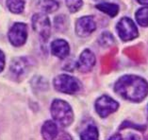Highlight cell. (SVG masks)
Returning a JSON list of instances; mask_svg holds the SVG:
<instances>
[{
    "mask_svg": "<svg viewBox=\"0 0 148 140\" xmlns=\"http://www.w3.org/2000/svg\"><path fill=\"white\" fill-rule=\"evenodd\" d=\"M114 91L123 99L140 102L147 96V82L136 75H125L115 82Z\"/></svg>",
    "mask_w": 148,
    "mask_h": 140,
    "instance_id": "cell-1",
    "label": "cell"
},
{
    "mask_svg": "<svg viewBox=\"0 0 148 140\" xmlns=\"http://www.w3.org/2000/svg\"><path fill=\"white\" fill-rule=\"evenodd\" d=\"M53 84L57 91L70 95L79 92L82 88V84L78 79L68 74H61L57 76L54 79Z\"/></svg>",
    "mask_w": 148,
    "mask_h": 140,
    "instance_id": "cell-3",
    "label": "cell"
},
{
    "mask_svg": "<svg viewBox=\"0 0 148 140\" xmlns=\"http://www.w3.org/2000/svg\"><path fill=\"white\" fill-rule=\"evenodd\" d=\"M119 108V103L110 97L104 95L96 99L95 111L101 117H107L110 114L116 112Z\"/></svg>",
    "mask_w": 148,
    "mask_h": 140,
    "instance_id": "cell-6",
    "label": "cell"
},
{
    "mask_svg": "<svg viewBox=\"0 0 148 140\" xmlns=\"http://www.w3.org/2000/svg\"><path fill=\"white\" fill-rule=\"evenodd\" d=\"M95 8L99 10L100 12L108 14L110 17L116 16L119 12V6L115 3H110V2H102L100 4L95 5Z\"/></svg>",
    "mask_w": 148,
    "mask_h": 140,
    "instance_id": "cell-14",
    "label": "cell"
},
{
    "mask_svg": "<svg viewBox=\"0 0 148 140\" xmlns=\"http://www.w3.org/2000/svg\"><path fill=\"white\" fill-rule=\"evenodd\" d=\"M99 42L100 45L103 46H110L113 44L114 38L110 32H104L101 34V36L99 37Z\"/></svg>",
    "mask_w": 148,
    "mask_h": 140,
    "instance_id": "cell-19",
    "label": "cell"
},
{
    "mask_svg": "<svg viewBox=\"0 0 148 140\" xmlns=\"http://www.w3.org/2000/svg\"><path fill=\"white\" fill-rule=\"evenodd\" d=\"M10 44L14 46H21L27 39V27L24 23H15L8 33Z\"/></svg>",
    "mask_w": 148,
    "mask_h": 140,
    "instance_id": "cell-7",
    "label": "cell"
},
{
    "mask_svg": "<svg viewBox=\"0 0 148 140\" xmlns=\"http://www.w3.org/2000/svg\"><path fill=\"white\" fill-rule=\"evenodd\" d=\"M65 3H66L68 10H69L72 13L77 12V10L81 9V7L83 5L82 0H65Z\"/></svg>",
    "mask_w": 148,
    "mask_h": 140,
    "instance_id": "cell-18",
    "label": "cell"
},
{
    "mask_svg": "<svg viewBox=\"0 0 148 140\" xmlns=\"http://www.w3.org/2000/svg\"><path fill=\"white\" fill-rule=\"evenodd\" d=\"M51 51L54 56L60 59H65L70 53V46L65 40L58 39L52 42Z\"/></svg>",
    "mask_w": 148,
    "mask_h": 140,
    "instance_id": "cell-11",
    "label": "cell"
},
{
    "mask_svg": "<svg viewBox=\"0 0 148 140\" xmlns=\"http://www.w3.org/2000/svg\"><path fill=\"white\" fill-rule=\"evenodd\" d=\"M137 1H138V3H140V4H142L143 6H146L148 0H137Z\"/></svg>",
    "mask_w": 148,
    "mask_h": 140,
    "instance_id": "cell-22",
    "label": "cell"
},
{
    "mask_svg": "<svg viewBox=\"0 0 148 140\" xmlns=\"http://www.w3.org/2000/svg\"><path fill=\"white\" fill-rule=\"evenodd\" d=\"M39 7L45 13H51L56 12L59 9L60 5L57 0H40Z\"/></svg>",
    "mask_w": 148,
    "mask_h": 140,
    "instance_id": "cell-15",
    "label": "cell"
},
{
    "mask_svg": "<svg viewBox=\"0 0 148 140\" xmlns=\"http://www.w3.org/2000/svg\"><path fill=\"white\" fill-rule=\"evenodd\" d=\"M95 30L96 24L92 15L80 17L75 23V32L79 37H87Z\"/></svg>",
    "mask_w": 148,
    "mask_h": 140,
    "instance_id": "cell-8",
    "label": "cell"
},
{
    "mask_svg": "<svg viewBox=\"0 0 148 140\" xmlns=\"http://www.w3.org/2000/svg\"><path fill=\"white\" fill-rule=\"evenodd\" d=\"M31 68L30 60L26 57H20L12 61L10 64V72L17 79H20L28 73Z\"/></svg>",
    "mask_w": 148,
    "mask_h": 140,
    "instance_id": "cell-10",
    "label": "cell"
},
{
    "mask_svg": "<svg viewBox=\"0 0 148 140\" xmlns=\"http://www.w3.org/2000/svg\"><path fill=\"white\" fill-rule=\"evenodd\" d=\"M51 114L55 122L68 127L74 120V113L69 103L62 99H55L51 104Z\"/></svg>",
    "mask_w": 148,
    "mask_h": 140,
    "instance_id": "cell-2",
    "label": "cell"
},
{
    "mask_svg": "<svg viewBox=\"0 0 148 140\" xmlns=\"http://www.w3.org/2000/svg\"><path fill=\"white\" fill-rule=\"evenodd\" d=\"M55 26H56V30H63L64 28L67 27V18H66V16L60 15V16L56 17Z\"/></svg>",
    "mask_w": 148,
    "mask_h": 140,
    "instance_id": "cell-20",
    "label": "cell"
},
{
    "mask_svg": "<svg viewBox=\"0 0 148 140\" xmlns=\"http://www.w3.org/2000/svg\"><path fill=\"white\" fill-rule=\"evenodd\" d=\"M5 67V54L0 50V72L3 71Z\"/></svg>",
    "mask_w": 148,
    "mask_h": 140,
    "instance_id": "cell-21",
    "label": "cell"
},
{
    "mask_svg": "<svg viewBox=\"0 0 148 140\" xmlns=\"http://www.w3.org/2000/svg\"><path fill=\"white\" fill-rule=\"evenodd\" d=\"M32 28L44 41H46L50 37L51 24L45 13L40 12L34 14L32 17Z\"/></svg>",
    "mask_w": 148,
    "mask_h": 140,
    "instance_id": "cell-5",
    "label": "cell"
},
{
    "mask_svg": "<svg viewBox=\"0 0 148 140\" xmlns=\"http://www.w3.org/2000/svg\"><path fill=\"white\" fill-rule=\"evenodd\" d=\"M42 134L45 139H56L58 137V134H59V128H58L56 122L52 120L45 121L42 128Z\"/></svg>",
    "mask_w": 148,
    "mask_h": 140,
    "instance_id": "cell-13",
    "label": "cell"
},
{
    "mask_svg": "<svg viewBox=\"0 0 148 140\" xmlns=\"http://www.w3.org/2000/svg\"><path fill=\"white\" fill-rule=\"evenodd\" d=\"M79 136L82 140H96L98 139V130L92 121L86 122V124L81 128Z\"/></svg>",
    "mask_w": 148,
    "mask_h": 140,
    "instance_id": "cell-12",
    "label": "cell"
},
{
    "mask_svg": "<svg viewBox=\"0 0 148 140\" xmlns=\"http://www.w3.org/2000/svg\"><path fill=\"white\" fill-rule=\"evenodd\" d=\"M8 9L12 13H21L25 9V0H7L6 2Z\"/></svg>",
    "mask_w": 148,
    "mask_h": 140,
    "instance_id": "cell-16",
    "label": "cell"
},
{
    "mask_svg": "<svg viewBox=\"0 0 148 140\" xmlns=\"http://www.w3.org/2000/svg\"><path fill=\"white\" fill-rule=\"evenodd\" d=\"M136 19L137 22L143 28L147 27V7L144 6L143 8L137 10L136 12Z\"/></svg>",
    "mask_w": 148,
    "mask_h": 140,
    "instance_id": "cell-17",
    "label": "cell"
},
{
    "mask_svg": "<svg viewBox=\"0 0 148 140\" xmlns=\"http://www.w3.org/2000/svg\"><path fill=\"white\" fill-rule=\"evenodd\" d=\"M95 63H96L95 55L90 49H85L83 50L80 56H79V59L75 66H77V69L80 72L88 73L95 66Z\"/></svg>",
    "mask_w": 148,
    "mask_h": 140,
    "instance_id": "cell-9",
    "label": "cell"
},
{
    "mask_svg": "<svg viewBox=\"0 0 148 140\" xmlns=\"http://www.w3.org/2000/svg\"><path fill=\"white\" fill-rule=\"evenodd\" d=\"M116 30L119 37L124 42L134 40L139 35L138 28H137L135 23L128 17H123L117 23Z\"/></svg>",
    "mask_w": 148,
    "mask_h": 140,
    "instance_id": "cell-4",
    "label": "cell"
}]
</instances>
